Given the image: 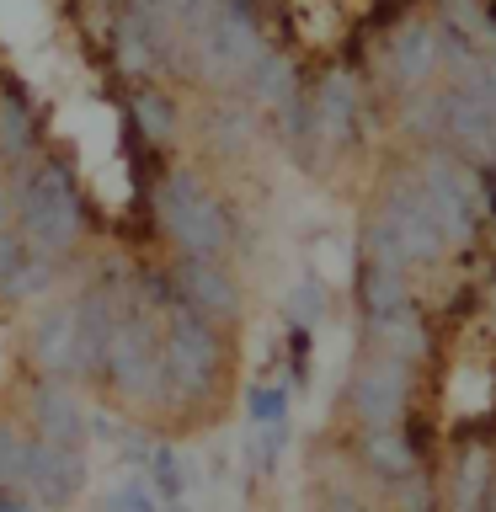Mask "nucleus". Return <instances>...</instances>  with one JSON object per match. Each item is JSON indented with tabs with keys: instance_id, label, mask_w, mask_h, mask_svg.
<instances>
[{
	"instance_id": "dca6fc26",
	"label": "nucleus",
	"mask_w": 496,
	"mask_h": 512,
	"mask_svg": "<svg viewBox=\"0 0 496 512\" xmlns=\"http://www.w3.org/2000/svg\"><path fill=\"white\" fill-rule=\"evenodd\" d=\"M358 464L374 470L379 480H400L416 470V448L400 427H379V432H358Z\"/></svg>"
},
{
	"instance_id": "20e7f679",
	"label": "nucleus",
	"mask_w": 496,
	"mask_h": 512,
	"mask_svg": "<svg viewBox=\"0 0 496 512\" xmlns=\"http://www.w3.org/2000/svg\"><path fill=\"white\" fill-rule=\"evenodd\" d=\"M102 384H112V395L144 411H166V368H160V326L144 304H123L118 326L107 342Z\"/></svg>"
},
{
	"instance_id": "9d476101",
	"label": "nucleus",
	"mask_w": 496,
	"mask_h": 512,
	"mask_svg": "<svg viewBox=\"0 0 496 512\" xmlns=\"http://www.w3.org/2000/svg\"><path fill=\"white\" fill-rule=\"evenodd\" d=\"M32 438L59 443V448L86 443V411H80V400L64 390L59 379H43L38 390H32Z\"/></svg>"
},
{
	"instance_id": "1a4fd4ad",
	"label": "nucleus",
	"mask_w": 496,
	"mask_h": 512,
	"mask_svg": "<svg viewBox=\"0 0 496 512\" xmlns=\"http://www.w3.org/2000/svg\"><path fill=\"white\" fill-rule=\"evenodd\" d=\"M304 107H310V134L320 144H347L352 134H358V80L352 75L331 70Z\"/></svg>"
},
{
	"instance_id": "f257e3e1",
	"label": "nucleus",
	"mask_w": 496,
	"mask_h": 512,
	"mask_svg": "<svg viewBox=\"0 0 496 512\" xmlns=\"http://www.w3.org/2000/svg\"><path fill=\"white\" fill-rule=\"evenodd\" d=\"M160 368H166V406H214L224 384V342L219 326L171 304L160 326Z\"/></svg>"
},
{
	"instance_id": "2eb2a0df",
	"label": "nucleus",
	"mask_w": 496,
	"mask_h": 512,
	"mask_svg": "<svg viewBox=\"0 0 496 512\" xmlns=\"http://www.w3.org/2000/svg\"><path fill=\"white\" fill-rule=\"evenodd\" d=\"M443 502L454 512H486V502H491V454L486 448H464V454L454 459Z\"/></svg>"
},
{
	"instance_id": "ddd939ff",
	"label": "nucleus",
	"mask_w": 496,
	"mask_h": 512,
	"mask_svg": "<svg viewBox=\"0 0 496 512\" xmlns=\"http://www.w3.org/2000/svg\"><path fill=\"white\" fill-rule=\"evenodd\" d=\"M38 150H43L38 112H32V102L16 86H6L0 91V155L11 166H27V160H38Z\"/></svg>"
},
{
	"instance_id": "412c9836",
	"label": "nucleus",
	"mask_w": 496,
	"mask_h": 512,
	"mask_svg": "<svg viewBox=\"0 0 496 512\" xmlns=\"http://www.w3.org/2000/svg\"><path fill=\"white\" fill-rule=\"evenodd\" d=\"M150 486H155L160 502H182V491H187L182 454H171V448H150Z\"/></svg>"
},
{
	"instance_id": "f8f14e48",
	"label": "nucleus",
	"mask_w": 496,
	"mask_h": 512,
	"mask_svg": "<svg viewBox=\"0 0 496 512\" xmlns=\"http://www.w3.org/2000/svg\"><path fill=\"white\" fill-rule=\"evenodd\" d=\"M54 283L48 256H38L22 235L0 230V299H38Z\"/></svg>"
},
{
	"instance_id": "6e6552de",
	"label": "nucleus",
	"mask_w": 496,
	"mask_h": 512,
	"mask_svg": "<svg viewBox=\"0 0 496 512\" xmlns=\"http://www.w3.org/2000/svg\"><path fill=\"white\" fill-rule=\"evenodd\" d=\"M80 486H86V459H80V448H59V443L32 438L27 470H22V491L32 502L38 507H70L80 496Z\"/></svg>"
},
{
	"instance_id": "423d86ee",
	"label": "nucleus",
	"mask_w": 496,
	"mask_h": 512,
	"mask_svg": "<svg viewBox=\"0 0 496 512\" xmlns=\"http://www.w3.org/2000/svg\"><path fill=\"white\" fill-rule=\"evenodd\" d=\"M176 304H187L192 315L214 320V326H235L246 299H240V283L230 278L224 262H176Z\"/></svg>"
},
{
	"instance_id": "4be33fe9",
	"label": "nucleus",
	"mask_w": 496,
	"mask_h": 512,
	"mask_svg": "<svg viewBox=\"0 0 496 512\" xmlns=\"http://www.w3.org/2000/svg\"><path fill=\"white\" fill-rule=\"evenodd\" d=\"M246 406H251L256 427H288V395L278 390V384H256Z\"/></svg>"
},
{
	"instance_id": "a878e982",
	"label": "nucleus",
	"mask_w": 496,
	"mask_h": 512,
	"mask_svg": "<svg viewBox=\"0 0 496 512\" xmlns=\"http://www.w3.org/2000/svg\"><path fill=\"white\" fill-rule=\"evenodd\" d=\"M0 512H38V502L22 491H0Z\"/></svg>"
},
{
	"instance_id": "39448f33",
	"label": "nucleus",
	"mask_w": 496,
	"mask_h": 512,
	"mask_svg": "<svg viewBox=\"0 0 496 512\" xmlns=\"http://www.w3.org/2000/svg\"><path fill=\"white\" fill-rule=\"evenodd\" d=\"M411 406V363H395L384 352H368V358L352 368L347 384V411L358 432H379V427H400Z\"/></svg>"
},
{
	"instance_id": "4468645a",
	"label": "nucleus",
	"mask_w": 496,
	"mask_h": 512,
	"mask_svg": "<svg viewBox=\"0 0 496 512\" xmlns=\"http://www.w3.org/2000/svg\"><path fill=\"white\" fill-rule=\"evenodd\" d=\"M368 336H374V352H384L395 363H411V368L427 352V326L416 320L411 304L406 310H390V315H368Z\"/></svg>"
},
{
	"instance_id": "5701e85b",
	"label": "nucleus",
	"mask_w": 496,
	"mask_h": 512,
	"mask_svg": "<svg viewBox=\"0 0 496 512\" xmlns=\"http://www.w3.org/2000/svg\"><path fill=\"white\" fill-rule=\"evenodd\" d=\"M288 363H294V384L304 390V379H310V326L288 331Z\"/></svg>"
},
{
	"instance_id": "7ed1b4c3",
	"label": "nucleus",
	"mask_w": 496,
	"mask_h": 512,
	"mask_svg": "<svg viewBox=\"0 0 496 512\" xmlns=\"http://www.w3.org/2000/svg\"><path fill=\"white\" fill-rule=\"evenodd\" d=\"M160 235L182 251V262H219L230 251V214L192 171H166L150 182Z\"/></svg>"
},
{
	"instance_id": "0eeeda50",
	"label": "nucleus",
	"mask_w": 496,
	"mask_h": 512,
	"mask_svg": "<svg viewBox=\"0 0 496 512\" xmlns=\"http://www.w3.org/2000/svg\"><path fill=\"white\" fill-rule=\"evenodd\" d=\"M443 64V43H438V27L427 16H406L400 27L384 32V70L400 91H422Z\"/></svg>"
},
{
	"instance_id": "f3484780",
	"label": "nucleus",
	"mask_w": 496,
	"mask_h": 512,
	"mask_svg": "<svg viewBox=\"0 0 496 512\" xmlns=\"http://www.w3.org/2000/svg\"><path fill=\"white\" fill-rule=\"evenodd\" d=\"M128 128H134L139 139H150V144H166L176 134V102L155 86H139L134 96H128Z\"/></svg>"
},
{
	"instance_id": "f03ea898",
	"label": "nucleus",
	"mask_w": 496,
	"mask_h": 512,
	"mask_svg": "<svg viewBox=\"0 0 496 512\" xmlns=\"http://www.w3.org/2000/svg\"><path fill=\"white\" fill-rule=\"evenodd\" d=\"M16 219H22V240L38 256H64L86 235V203H80L75 176L59 160H38L16 182Z\"/></svg>"
},
{
	"instance_id": "a211bd4d",
	"label": "nucleus",
	"mask_w": 496,
	"mask_h": 512,
	"mask_svg": "<svg viewBox=\"0 0 496 512\" xmlns=\"http://www.w3.org/2000/svg\"><path fill=\"white\" fill-rule=\"evenodd\" d=\"M246 80H251V96H256L262 107H272V112L288 107V102L299 96V75H294V64H288L283 54H262V59L251 64Z\"/></svg>"
},
{
	"instance_id": "393cba45",
	"label": "nucleus",
	"mask_w": 496,
	"mask_h": 512,
	"mask_svg": "<svg viewBox=\"0 0 496 512\" xmlns=\"http://www.w3.org/2000/svg\"><path fill=\"white\" fill-rule=\"evenodd\" d=\"M246 123H251L246 112H219V139L230 144V150H240V144L251 139V128H246Z\"/></svg>"
},
{
	"instance_id": "6ab92c4d",
	"label": "nucleus",
	"mask_w": 496,
	"mask_h": 512,
	"mask_svg": "<svg viewBox=\"0 0 496 512\" xmlns=\"http://www.w3.org/2000/svg\"><path fill=\"white\" fill-rule=\"evenodd\" d=\"M27 448H32V432H22L16 422H6V416H0V491H22Z\"/></svg>"
},
{
	"instance_id": "bb28decb",
	"label": "nucleus",
	"mask_w": 496,
	"mask_h": 512,
	"mask_svg": "<svg viewBox=\"0 0 496 512\" xmlns=\"http://www.w3.org/2000/svg\"><path fill=\"white\" fill-rule=\"evenodd\" d=\"M6 208H11V198H6V192H0V230H6Z\"/></svg>"
},
{
	"instance_id": "b1692460",
	"label": "nucleus",
	"mask_w": 496,
	"mask_h": 512,
	"mask_svg": "<svg viewBox=\"0 0 496 512\" xmlns=\"http://www.w3.org/2000/svg\"><path fill=\"white\" fill-rule=\"evenodd\" d=\"M112 512H160V502H155V491L150 486H123L118 496H112Z\"/></svg>"
},
{
	"instance_id": "9b49d317",
	"label": "nucleus",
	"mask_w": 496,
	"mask_h": 512,
	"mask_svg": "<svg viewBox=\"0 0 496 512\" xmlns=\"http://www.w3.org/2000/svg\"><path fill=\"white\" fill-rule=\"evenodd\" d=\"M75 326H80L75 304H54V310H43V320L32 326L27 352H32V363L43 368V379L75 374Z\"/></svg>"
},
{
	"instance_id": "aec40b11",
	"label": "nucleus",
	"mask_w": 496,
	"mask_h": 512,
	"mask_svg": "<svg viewBox=\"0 0 496 512\" xmlns=\"http://www.w3.org/2000/svg\"><path fill=\"white\" fill-rule=\"evenodd\" d=\"M390 507L395 512H438V486H432V475L422 464L406 470L400 480H390Z\"/></svg>"
}]
</instances>
